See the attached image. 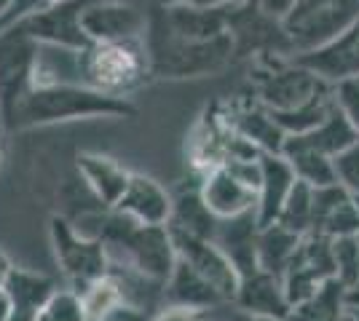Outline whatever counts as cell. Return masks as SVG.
I'll list each match as a JSON object with an SVG mask.
<instances>
[{"label": "cell", "mask_w": 359, "mask_h": 321, "mask_svg": "<svg viewBox=\"0 0 359 321\" xmlns=\"http://www.w3.org/2000/svg\"><path fill=\"white\" fill-rule=\"evenodd\" d=\"M100 238L107 255L118 252L129 271L156 287H164L177 265V246L169 225H140L116 212V217L102 225Z\"/></svg>", "instance_id": "277c9868"}, {"label": "cell", "mask_w": 359, "mask_h": 321, "mask_svg": "<svg viewBox=\"0 0 359 321\" xmlns=\"http://www.w3.org/2000/svg\"><path fill=\"white\" fill-rule=\"evenodd\" d=\"M89 0H51L27 14L14 19L11 24L22 27L32 41L43 46L86 48L91 43L83 30V8Z\"/></svg>", "instance_id": "ba28073f"}, {"label": "cell", "mask_w": 359, "mask_h": 321, "mask_svg": "<svg viewBox=\"0 0 359 321\" xmlns=\"http://www.w3.org/2000/svg\"><path fill=\"white\" fill-rule=\"evenodd\" d=\"M6 321H38V313H32V311H19V308H14L11 311V316Z\"/></svg>", "instance_id": "8d00e7d4"}, {"label": "cell", "mask_w": 359, "mask_h": 321, "mask_svg": "<svg viewBox=\"0 0 359 321\" xmlns=\"http://www.w3.org/2000/svg\"><path fill=\"white\" fill-rule=\"evenodd\" d=\"M290 321H346V284L335 276L327 278L319 290L292 306Z\"/></svg>", "instance_id": "7402d4cb"}, {"label": "cell", "mask_w": 359, "mask_h": 321, "mask_svg": "<svg viewBox=\"0 0 359 321\" xmlns=\"http://www.w3.org/2000/svg\"><path fill=\"white\" fill-rule=\"evenodd\" d=\"M46 3H51V0H16V6L11 8V14L0 22V30H3V27H8V24H11L14 19H19L22 14H27V11L38 8V6H46Z\"/></svg>", "instance_id": "e575fe53"}, {"label": "cell", "mask_w": 359, "mask_h": 321, "mask_svg": "<svg viewBox=\"0 0 359 321\" xmlns=\"http://www.w3.org/2000/svg\"><path fill=\"white\" fill-rule=\"evenodd\" d=\"M276 222L295 230L298 236H309L314 230V187L298 180L292 193L287 196L285 209H282Z\"/></svg>", "instance_id": "4316f807"}, {"label": "cell", "mask_w": 359, "mask_h": 321, "mask_svg": "<svg viewBox=\"0 0 359 321\" xmlns=\"http://www.w3.org/2000/svg\"><path fill=\"white\" fill-rule=\"evenodd\" d=\"M207 321H210V319H207Z\"/></svg>", "instance_id": "f6af8a7d"}, {"label": "cell", "mask_w": 359, "mask_h": 321, "mask_svg": "<svg viewBox=\"0 0 359 321\" xmlns=\"http://www.w3.org/2000/svg\"><path fill=\"white\" fill-rule=\"evenodd\" d=\"M175 209V199L166 193L161 183L145 174H132L123 196L113 206V212L135 220L140 225H169Z\"/></svg>", "instance_id": "5bb4252c"}, {"label": "cell", "mask_w": 359, "mask_h": 321, "mask_svg": "<svg viewBox=\"0 0 359 321\" xmlns=\"http://www.w3.org/2000/svg\"><path fill=\"white\" fill-rule=\"evenodd\" d=\"M346 321H359V308H346Z\"/></svg>", "instance_id": "60d3db41"}, {"label": "cell", "mask_w": 359, "mask_h": 321, "mask_svg": "<svg viewBox=\"0 0 359 321\" xmlns=\"http://www.w3.org/2000/svg\"><path fill=\"white\" fill-rule=\"evenodd\" d=\"M16 6V0H0V22L11 14V8Z\"/></svg>", "instance_id": "ab89813d"}, {"label": "cell", "mask_w": 359, "mask_h": 321, "mask_svg": "<svg viewBox=\"0 0 359 321\" xmlns=\"http://www.w3.org/2000/svg\"><path fill=\"white\" fill-rule=\"evenodd\" d=\"M335 105L341 107V113L359 134V78H348V80L335 83Z\"/></svg>", "instance_id": "4dcf8cb0"}, {"label": "cell", "mask_w": 359, "mask_h": 321, "mask_svg": "<svg viewBox=\"0 0 359 321\" xmlns=\"http://www.w3.org/2000/svg\"><path fill=\"white\" fill-rule=\"evenodd\" d=\"M3 290L8 292V297H11L14 308L41 313V311L46 308V303L51 300V294L57 292V284L43 273L25 271V268H11V273H8V278H6Z\"/></svg>", "instance_id": "cb8c5ba5"}, {"label": "cell", "mask_w": 359, "mask_h": 321, "mask_svg": "<svg viewBox=\"0 0 359 321\" xmlns=\"http://www.w3.org/2000/svg\"><path fill=\"white\" fill-rule=\"evenodd\" d=\"M164 297L166 306H185L196 308V311H210V308H217L225 303L220 297V292L180 257L172 276H169V281L164 284Z\"/></svg>", "instance_id": "ac0fdd59"}, {"label": "cell", "mask_w": 359, "mask_h": 321, "mask_svg": "<svg viewBox=\"0 0 359 321\" xmlns=\"http://www.w3.org/2000/svg\"><path fill=\"white\" fill-rule=\"evenodd\" d=\"M233 306L239 308V313H255V316H290V300H287L285 281L282 276L269 273L263 268H257L255 273L244 276L239 281V290L233 297Z\"/></svg>", "instance_id": "2e32d148"}, {"label": "cell", "mask_w": 359, "mask_h": 321, "mask_svg": "<svg viewBox=\"0 0 359 321\" xmlns=\"http://www.w3.org/2000/svg\"><path fill=\"white\" fill-rule=\"evenodd\" d=\"M153 321H207V311H196L185 306H164Z\"/></svg>", "instance_id": "1f68e13d"}, {"label": "cell", "mask_w": 359, "mask_h": 321, "mask_svg": "<svg viewBox=\"0 0 359 321\" xmlns=\"http://www.w3.org/2000/svg\"><path fill=\"white\" fill-rule=\"evenodd\" d=\"M303 67H309L314 76L327 83H341L348 78H359V19H354L338 38L330 43L292 57Z\"/></svg>", "instance_id": "7c38bea8"}, {"label": "cell", "mask_w": 359, "mask_h": 321, "mask_svg": "<svg viewBox=\"0 0 359 321\" xmlns=\"http://www.w3.org/2000/svg\"><path fill=\"white\" fill-rule=\"evenodd\" d=\"M11 268H14V265H11V260H8V257L0 252V287L6 284V278H8V273H11Z\"/></svg>", "instance_id": "f35d334b"}, {"label": "cell", "mask_w": 359, "mask_h": 321, "mask_svg": "<svg viewBox=\"0 0 359 321\" xmlns=\"http://www.w3.org/2000/svg\"><path fill=\"white\" fill-rule=\"evenodd\" d=\"M332 260H335V278L346 287L359 278V241L357 236L332 238Z\"/></svg>", "instance_id": "f1b7e54d"}, {"label": "cell", "mask_w": 359, "mask_h": 321, "mask_svg": "<svg viewBox=\"0 0 359 321\" xmlns=\"http://www.w3.org/2000/svg\"><path fill=\"white\" fill-rule=\"evenodd\" d=\"M150 73L153 78L185 80V78H207L223 73L236 57V38L233 32H225L210 41H194L172 32L158 16L156 6L148 14V32H145Z\"/></svg>", "instance_id": "6da1fadb"}, {"label": "cell", "mask_w": 359, "mask_h": 321, "mask_svg": "<svg viewBox=\"0 0 359 321\" xmlns=\"http://www.w3.org/2000/svg\"><path fill=\"white\" fill-rule=\"evenodd\" d=\"M354 19H359V0H295L279 24L290 57H298L338 38Z\"/></svg>", "instance_id": "5b68a950"}, {"label": "cell", "mask_w": 359, "mask_h": 321, "mask_svg": "<svg viewBox=\"0 0 359 321\" xmlns=\"http://www.w3.org/2000/svg\"><path fill=\"white\" fill-rule=\"evenodd\" d=\"M43 313L51 321H89L86 306L81 292L75 290H57L51 294V300L46 303Z\"/></svg>", "instance_id": "83f0119b"}, {"label": "cell", "mask_w": 359, "mask_h": 321, "mask_svg": "<svg viewBox=\"0 0 359 321\" xmlns=\"http://www.w3.org/2000/svg\"><path fill=\"white\" fill-rule=\"evenodd\" d=\"M290 142H298L303 148H311V150H319V153L325 155H335L344 153L348 145H354L359 139L357 129L348 123L344 113H341V107L335 105L330 110V115L325 121L314 126L311 131H303V134H292V137H287Z\"/></svg>", "instance_id": "ffe728a7"}, {"label": "cell", "mask_w": 359, "mask_h": 321, "mask_svg": "<svg viewBox=\"0 0 359 321\" xmlns=\"http://www.w3.org/2000/svg\"><path fill=\"white\" fill-rule=\"evenodd\" d=\"M38 41H32L27 32L16 24L0 30V121L3 129L14 121L22 99L27 97L35 80V57Z\"/></svg>", "instance_id": "52a82bcc"}, {"label": "cell", "mask_w": 359, "mask_h": 321, "mask_svg": "<svg viewBox=\"0 0 359 321\" xmlns=\"http://www.w3.org/2000/svg\"><path fill=\"white\" fill-rule=\"evenodd\" d=\"M38 321H51V319H48V316H46L43 311H41V313H38Z\"/></svg>", "instance_id": "7bdbcfd3"}, {"label": "cell", "mask_w": 359, "mask_h": 321, "mask_svg": "<svg viewBox=\"0 0 359 321\" xmlns=\"http://www.w3.org/2000/svg\"><path fill=\"white\" fill-rule=\"evenodd\" d=\"M158 6H198V8H231V6H241L247 0H153Z\"/></svg>", "instance_id": "d6a6232c"}, {"label": "cell", "mask_w": 359, "mask_h": 321, "mask_svg": "<svg viewBox=\"0 0 359 321\" xmlns=\"http://www.w3.org/2000/svg\"><path fill=\"white\" fill-rule=\"evenodd\" d=\"M233 321H290V319H279V316H255V313H236Z\"/></svg>", "instance_id": "74e56055"}, {"label": "cell", "mask_w": 359, "mask_h": 321, "mask_svg": "<svg viewBox=\"0 0 359 321\" xmlns=\"http://www.w3.org/2000/svg\"><path fill=\"white\" fill-rule=\"evenodd\" d=\"M0 161H3V126H0Z\"/></svg>", "instance_id": "b9f144b4"}, {"label": "cell", "mask_w": 359, "mask_h": 321, "mask_svg": "<svg viewBox=\"0 0 359 321\" xmlns=\"http://www.w3.org/2000/svg\"><path fill=\"white\" fill-rule=\"evenodd\" d=\"M148 14L135 0H89L83 8V30L91 43L145 41Z\"/></svg>", "instance_id": "30bf717a"}, {"label": "cell", "mask_w": 359, "mask_h": 321, "mask_svg": "<svg viewBox=\"0 0 359 321\" xmlns=\"http://www.w3.org/2000/svg\"><path fill=\"white\" fill-rule=\"evenodd\" d=\"M252 3L263 11V14H269L271 19H279V22H282V16L292 8L295 0H252Z\"/></svg>", "instance_id": "836d02e7"}, {"label": "cell", "mask_w": 359, "mask_h": 321, "mask_svg": "<svg viewBox=\"0 0 359 321\" xmlns=\"http://www.w3.org/2000/svg\"><path fill=\"white\" fill-rule=\"evenodd\" d=\"M298 183L295 171L282 153H260V190H257V225L266 228L279 220L287 196Z\"/></svg>", "instance_id": "9a60e30c"}, {"label": "cell", "mask_w": 359, "mask_h": 321, "mask_svg": "<svg viewBox=\"0 0 359 321\" xmlns=\"http://www.w3.org/2000/svg\"><path fill=\"white\" fill-rule=\"evenodd\" d=\"M217 217L207 209V204L201 199V190L196 187L191 193H180L175 199V209H172V220L169 228L185 230L191 236H201V238H215L217 230Z\"/></svg>", "instance_id": "d4e9b609"}, {"label": "cell", "mask_w": 359, "mask_h": 321, "mask_svg": "<svg viewBox=\"0 0 359 321\" xmlns=\"http://www.w3.org/2000/svg\"><path fill=\"white\" fill-rule=\"evenodd\" d=\"M11 311H14V303H11V297H8V292L0 287V321H6L11 316Z\"/></svg>", "instance_id": "d590c367"}, {"label": "cell", "mask_w": 359, "mask_h": 321, "mask_svg": "<svg viewBox=\"0 0 359 321\" xmlns=\"http://www.w3.org/2000/svg\"><path fill=\"white\" fill-rule=\"evenodd\" d=\"M78 174L83 185L89 187V193L100 201L102 206L113 209L118 199L123 196L126 185L132 180V171L116 164L113 158L97 153H81L78 155Z\"/></svg>", "instance_id": "e0dca14e"}, {"label": "cell", "mask_w": 359, "mask_h": 321, "mask_svg": "<svg viewBox=\"0 0 359 321\" xmlns=\"http://www.w3.org/2000/svg\"><path fill=\"white\" fill-rule=\"evenodd\" d=\"M303 236L285 228L282 222H273L257 230V265L269 273L285 276L290 262L295 260Z\"/></svg>", "instance_id": "44dd1931"}, {"label": "cell", "mask_w": 359, "mask_h": 321, "mask_svg": "<svg viewBox=\"0 0 359 321\" xmlns=\"http://www.w3.org/2000/svg\"><path fill=\"white\" fill-rule=\"evenodd\" d=\"M282 155L290 161V166L295 171L300 183L311 185V187H327V185H338V171H335V158L325 155L311 148H303L298 142L285 139Z\"/></svg>", "instance_id": "603a6c76"}, {"label": "cell", "mask_w": 359, "mask_h": 321, "mask_svg": "<svg viewBox=\"0 0 359 321\" xmlns=\"http://www.w3.org/2000/svg\"><path fill=\"white\" fill-rule=\"evenodd\" d=\"M332 83L314 76L309 67H303L292 57L287 62H273L269 73H263L257 80V102L273 113H287L306 105L316 94L330 89Z\"/></svg>", "instance_id": "9c48e42d"}, {"label": "cell", "mask_w": 359, "mask_h": 321, "mask_svg": "<svg viewBox=\"0 0 359 321\" xmlns=\"http://www.w3.org/2000/svg\"><path fill=\"white\" fill-rule=\"evenodd\" d=\"M0 126H3V121H0ZM3 131H6V129H3Z\"/></svg>", "instance_id": "ee69618b"}, {"label": "cell", "mask_w": 359, "mask_h": 321, "mask_svg": "<svg viewBox=\"0 0 359 321\" xmlns=\"http://www.w3.org/2000/svg\"><path fill=\"white\" fill-rule=\"evenodd\" d=\"M132 115H135V105L126 97H113V94H102L89 86H75V83L32 86L16 110L8 131L65 121L132 118Z\"/></svg>", "instance_id": "7a4b0ae2"}, {"label": "cell", "mask_w": 359, "mask_h": 321, "mask_svg": "<svg viewBox=\"0 0 359 321\" xmlns=\"http://www.w3.org/2000/svg\"><path fill=\"white\" fill-rule=\"evenodd\" d=\"M48 236H51L57 265L62 268L65 278L70 281V290L83 292L97 278L110 273L107 271L110 255H107L102 238L83 233L65 217H51Z\"/></svg>", "instance_id": "8992f818"}, {"label": "cell", "mask_w": 359, "mask_h": 321, "mask_svg": "<svg viewBox=\"0 0 359 321\" xmlns=\"http://www.w3.org/2000/svg\"><path fill=\"white\" fill-rule=\"evenodd\" d=\"M172 230V238H175V246H177V257L182 262H188L194 271L204 276L215 290L220 292L225 303H233L236 297V290H239L241 276L239 271L233 268V262L228 260L220 246L215 244L212 238H201V236H191L185 230Z\"/></svg>", "instance_id": "8fae6325"}, {"label": "cell", "mask_w": 359, "mask_h": 321, "mask_svg": "<svg viewBox=\"0 0 359 321\" xmlns=\"http://www.w3.org/2000/svg\"><path fill=\"white\" fill-rule=\"evenodd\" d=\"M228 123L239 131L241 137L247 139L250 145H255L260 153H282L285 148V129L273 121L269 107H263L260 102L252 107H239Z\"/></svg>", "instance_id": "d6986e66"}, {"label": "cell", "mask_w": 359, "mask_h": 321, "mask_svg": "<svg viewBox=\"0 0 359 321\" xmlns=\"http://www.w3.org/2000/svg\"><path fill=\"white\" fill-rule=\"evenodd\" d=\"M335 171H338V185L351 199L359 201V139L348 145L344 153L335 155Z\"/></svg>", "instance_id": "f546056e"}, {"label": "cell", "mask_w": 359, "mask_h": 321, "mask_svg": "<svg viewBox=\"0 0 359 321\" xmlns=\"http://www.w3.org/2000/svg\"><path fill=\"white\" fill-rule=\"evenodd\" d=\"M81 297H83V306H86L89 321H107L116 308L126 303L123 284L110 273L102 276V278H97L94 284H89L86 290L81 292Z\"/></svg>", "instance_id": "484cf974"}, {"label": "cell", "mask_w": 359, "mask_h": 321, "mask_svg": "<svg viewBox=\"0 0 359 321\" xmlns=\"http://www.w3.org/2000/svg\"><path fill=\"white\" fill-rule=\"evenodd\" d=\"M198 190H201V199L207 204V209L217 220L255 212V206H257V190L250 183H244L228 164L207 169Z\"/></svg>", "instance_id": "4fadbf2b"}, {"label": "cell", "mask_w": 359, "mask_h": 321, "mask_svg": "<svg viewBox=\"0 0 359 321\" xmlns=\"http://www.w3.org/2000/svg\"><path fill=\"white\" fill-rule=\"evenodd\" d=\"M150 59L145 41H116V43H89L75 51V83L89 86L113 97H129L145 86Z\"/></svg>", "instance_id": "3957f363"}]
</instances>
